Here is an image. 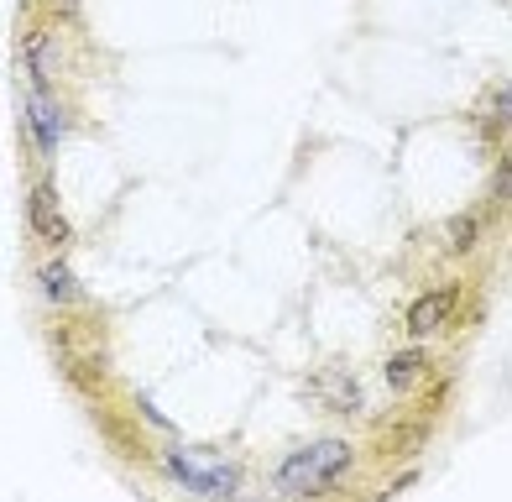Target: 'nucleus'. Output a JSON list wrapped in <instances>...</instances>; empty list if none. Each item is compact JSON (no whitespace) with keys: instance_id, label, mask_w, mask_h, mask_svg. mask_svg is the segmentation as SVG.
Wrapping results in <instances>:
<instances>
[{"instance_id":"1","label":"nucleus","mask_w":512,"mask_h":502,"mask_svg":"<svg viewBox=\"0 0 512 502\" xmlns=\"http://www.w3.org/2000/svg\"><path fill=\"white\" fill-rule=\"evenodd\" d=\"M351 466H356V455L345 440H314L304 450H293L288 461L272 471V487L293 492V497H319V492L340 487L345 476H351Z\"/></svg>"},{"instance_id":"2","label":"nucleus","mask_w":512,"mask_h":502,"mask_svg":"<svg viewBox=\"0 0 512 502\" xmlns=\"http://www.w3.org/2000/svg\"><path fill=\"white\" fill-rule=\"evenodd\" d=\"M27 220H32V236H37L42 246H53V251H63L68 241H74V225H68L63 204H58L53 178H37V184H32V194H27Z\"/></svg>"},{"instance_id":"3","label":"nucleus","mask_w":512,"mask_h":502,"mask_svg":"<svg viewBox=\"0 0 512 502\" xmlns=\"http://www.w3.org/2000/svg\"><path fill=\"white\" fill-rule=\"evenodd\" d=\"M162 466H168L189 492H204V497H230V492L241 487V471H236V466H209V461L199 466L194 455H178V450H173Z\"/></svg>"},{"instance_id":"4","label":"nucleus","mask_w":512,"mask_h":502,"mask_svg":"<svg viewBox=\"0 0 512 502\" xmlns=\"http://www.w3.org/2000/svg\"><path fill=\"white\" fill-rule=\"evenodd\" d=\"M455 309H460V288H429V293H418V299L408 304V335L413 340L439 335L455 319Z\"/></svg>"},{"instance_id":"5","label":"nucleus","mask_w":512,"mask_h":502,"mask_svg":"<svg viewBox=\"0 0 512 502\" xmlns=\"http://www.w3.org/2000/svg\"><path fill=\"white\" fill-rule=\"evenodd\" d=\"M27 121H32V136H37L42 157H53L58 136H63V110L53 105V95L42 84H27Z\"/></svg>"},{"instance_id":"6","label":"nucleus","mask_w":512,"mask_h":502,"mask_svg":"<svg viewBox=\"0 0 512 502\" xmlns=\"http://www.w3.org/2000/svg\"><path fill=\"white\" fill-rule=\"evenodd\" d=\"M21 68H27V79L48 89L53 74H58V37L53 32H27L21 37Z\"/></svg>"},{"instance_id":"7","label":"nucleus","mask_w":512,"mask_h":502,"mask_svg":"<svg viewBox=\"0 0 512 502\" xmlns=\"http://www.w3.org/2000/svg\"><path fill=\"white\" fill-rule=\"evenodd\" d=\"M37 288H42V299L58 304V309H68V304H79V299H84V288H79L74 272H68L63 257H48V262L37 267Z\"/></svg>"},{"instance_id":"8","label":"nucleus","mask_w":512,"mask_h":502,"mask_svg":"<svg viewBox=\"0 0 512 502\" xmlns=\"http://www.w3.org/2000/svg\"><path fill=\"white\" fill-rule=\"evenodd\" d=\"M424 372H429V361L418 356L413 346H408V351H398V356H387V367H382V377H387L392 393H413V387L424 382Z\"/></svg>"},{"instance_id":"9","label":"nucleus","mask_w":512,"mask_h":502,"mask_svg":"<svg viewBox=\"0 0 512 502\" xmlns=\"http://www.w3.org/2000/svg\"><path fill=\"white\" fill-rule=\"evenodd\" d=\"M471 241H476V220H455L450 225V246L455 251H471Z\"/></svg>"}]
</instances>
